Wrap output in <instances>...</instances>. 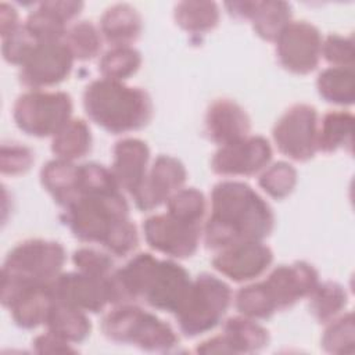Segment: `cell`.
Here are the masks:
<instances>
[{"label": "cell", "instance_id": "cell-1", "mask_svg": "<svg viewBox=\"0 0 355 355\" xmlns=\"http://www.w3.org/2000/svg\"><path fill=\"white\" fill-rule=\"evenodd\" d=\"M275 227L269 204L247 183L223 180L211 191V214L204 225L207 248L220 251L244 241H262Z\"/></svg>", "mask_w": 355, "mask_h": 355}, {"label": "cell", "instance_id": "cell-2", "mask_svg": "<svg viewBox=\"0 0 355 355\" xmlns=\"http://www.w3.org/2000/svg\"><path fill=\"white\" fill-rule=\"evenodd\" d=\"M61 218L78 240L101 244L115 257H126L139 245L122 190L83 194L64 208Z\"/></svg>", "mask_w": 355, "mask_h": 355}, {"label": "cell", "instance_id": "cell-3", "mask_svg": "<svg viewBox=\"0 0 355 355\" xmlns=\"http://www.w3.org/2000/svg\"><path fill=\"white\" fill-rule=\"evenodd\" d=\"M83 108L96 125L112 135L147 126L154 112L151 97L144 89L104 78L86 86Z\"/></svg>", "mask_w": 355, "mask_h": 355}, {"label": "cell", "instance_id": "cell-4", "mask_svg": "<svg viewBox=\"0 0 355 355\" xmlns=\"http://www.w3.org/2000/svg\"><path fill=\"white\" fill-rule=\"evenodd\" d=\"M64 262L65 250L57 241L29 239L18 243L10 250L1 268L3 306L22 288L51 283L61 273Z\"/></svg>", "mask_w": 355, "mask_h": 355}, {"label": "cell", "instance_id": "cell-5", "mask_svg": "<svg viewBox=\"0 0 355 355\" xmlns=\"http://www.w3.org/2000/svg\"><path fill=\"white\" fill-rule=\"evenodd\" d=\"M101 331L110 341L150 352H168L179 343L169 323L135 304L114 305L101 320Z\"/></svg>", "mask_w": 355, "mask_h": 355}, {"label": "cell", "instance_id": "cell-6", "mask_svg": "<svg viewBox=\"0 0 355 355\" xmlns=\"http://www.w3.org/2000/svg\"><path fill=\"white\" fill-rule=\"evenodd\" d=\"M232 298V290L222 279L209 273L198 275L175 313L180 331L197 337L214 330L226 315Z\"/></svg>", "mask_w": 355, "mask_h": 355}, {"label": "cell", "instance_id": "cell-7", "mask_svg": "<svg viewBox=\"0 0 355 355\" xmlns=\"http://www.w3.org/2000/svg\"><path fill=\"white\" fill-rule=\"evenodd\" d=\"M72 110V98L65 92L29 90L15 100L12 118L24 133L49 137L71 119Z\"/></svg>", "mask_w": 355, "mask_h": 355}, {"label": "cell", "instance_id": "cell-8", "mask_svg": "<svg viewBox=\"0 0 355 355\" xmlns=\"http://www.w3.org/2000/svg\"><path fill=\"white\" fill-rule=\"evenodd\" d=\"M318 111L309 104L291 105L275 123L277 150L293 161L305 162L318 151Z\"/></svg>", "mask_w": 355, "mask_h": 355}, {"label": "cell", "instance_id": "cell-9", "mask_svg": "<svg viewBox=\"0 0 355 355\" xmlns=\"http://www.w3.org/2000/svg\"><path fill=\"white\" fill-rule=\"evenodd\" d=\"M322 35L306 21H291L276 39L279 64L291 73L306 75L316 69L322 57Z\"/></svg>", "mask_w": 355, "mask_h": 355}, {"label": "cell", "instance_id": "cell-10", "mask_svg": "<svg viewBox=\"0 0 355 355\" xmlns=\"http://www.w3.org/2000/svg\"><path fill=\"white\" fill-rule=\"evenodd\" d=\"M146 243L155 251L172 258H190L196 254L202 227L180 220L168 212L147 218L143 223Z\"/></svg>", "mask_w": 355, "mask_h": 355}, {"label": "cell", "instance_id": "cell-11", "mask_svg": "<svg viewBox=\"0 0 355 355\" xmlns=\"http://www.w3.org/2000/svg\"><path fill=\"white\" fill-rule=\"evenodd\" d=\"M73 61L64 40L37 43L19 67V80L31 90L58 85L69 76Z\"/></svg>", "mask_w": 355, "mask_h": 355}, {"label": "cell", "instance_id": "cell-12", "mask_svg": "<svg viewBox=\"0 0 355 355\" xmlns=\"http://www.w3.org/2000/svg\"><path fill=\"white\" fill-rule=\"evenodd\" d=\"M270 159V143L262 136H247L220 146L211 159V168L220 176H251L263 171Z\"/></svg>", "mask_w": 355, "mask_h": 355}, {"label": "cell", "instance_id": "cell-13", "mask_svg": "<svg viewBox=\"0 0 355 355\" xmlns=\"http://www.w3.org/2000/svg\"><path fill=\"white\" fill-rule=\"evenodd\" d=\"M50 288L55 302H61L83 312L97 313L110 304L108 276L98 277L82 272L60 273Z\"/></svg>", "mask_w": 355, "mask_h": 355}, {"label": "cell", "instance_id": "cell-14", "mask_svg": "<svg viewBox=\"0 0 355 355\" xmlns=\"http://www.w3.org/2000/svg\"><path fill=\"white\" fill-rule=\"evenodd\" d=\"M190 286V275L182 265L171 259H158L141 301L154 309L175 315L183 304Z\"/></svg>", "mask_w": 355, "mask_h": 355}, {"label": "cell", "instance_id": "cell-15", "mask_svg": "<svg viewBox=\"0 0 355 355\" xmlns=\"http://www.w3.org/2000/svg\"><path fill=\"white\" fill-rule=\"evenodd\" d=\"M187 179V171L182 161L171 155H158L150 166L140 190L133 196L136 207L143 211H153L180 189Z\"/></svg>", "mask_w": 355, "mask_h": 355}, {"label": "cell", "instance_id": "cell-16", "mask_svg": "<svg viewBox=\"0 0 355 355\" xmlns=\"http://www.w3.org/2000/svg\"><path fill=\"white\" fill-rule=\"evenodd\" d=\"M269 343V333L257 320L245 316L229 318L223 323L222 334L200 343L198 354H252L263 349Z\"/></svg>", "mask_w": 355, "mask_h": 355}, {"label": "cell", "instance_id": "cell-17", "mask_svg": "<svg viewBox=\"0 0 355 355\" xmlns=\"http://www.w3.org/2000/svg\"><path fill=\"white\" fill-rule=\"evenodd\" d=\"M273 261L272 250L262 241H244L220 250L212 266L222 276L236 282H250L261 276Z\"/></svg>", "mask_w": 355, "mask_h": 355}, {"label": "cell", "instance_id": "cell-18", "mask_svg": "<svg viewBox=\"0 0 355 355\" xmlns=\"http://www.w3.org/2000/svg\"><path fill=\"white\" fill-rule=\"evenodd\" d=\"M262 283L276 309L283 311L313 291L319 283V273L312 265L297 261L290 265L276 266Z\"/></svg>", "mask_w": 355, "mask_h": 355}, {"label": "cell", "instance_id": "cell-19", "mask_svg": "<svg viewBox=\"0 0 355 355\" xmlns=\"http://www.w3.org/2000/svg\"><path fill=\"white\" fill-rule=\"evenodd\" d=\"M150 161V148L146 141L135 137H126L115 143L112 148L111 173L121 190L132 197L140 190Z\"/></svg>", "mask_w": 355, "mask_h": 355}, {"label": "cell", "instance_id": "cell-20", "mask_svg": "<svg viewBox=\"0 0 355 355\" xmlns=\"http://www.w3.org/2000/svg\"><path fill=\"white\" fill-rule=\"evenodd\" d=\"M204 126L208 139L220 147L250 136L251 121L240 104L218 98L208 107Z\"/></svg>", "mask_w": 355, "mask_h": 355}, {"label": "cell", "instance_id": "cell-21", "mask_svg": "<svg viewBox=\"0 0 355 355\" xmlns=\"http://www.w3.org/2000/svg\"><path fill=\"white\" fill-rule=\"evenodd\" d=\"M54 302L55 300L49 283L22 288L6 308L10 309L12 320L18 327L29 330L44 324Z\"/></svg>", "mask_w": 355, "mask_h": 355}, {"label": "cell", "instance_id": "cell-22", "mask_svg": "<svg viewBox=\"0 0 355 355\" xmlns=\"http://www.w3.org/2000/svg\"><path fill=\"white\" fill-rule=\"evenodd\" d=\"M98 29L103 40L111 47L130 46L141 35V15L133 6L116 3L103 12Z\"/></svg>", "mask_w": 355, "mask_h": 355}, {"label": "cell", "instance_id": "cell-23", "mask_svg": "<svg viewBox=\"0 0 355 355\" xmlns=\"http://www.w3.org/2000/svg\"><path fill=\"white\" fill-rule=\"evenodd\" d=\"M40 182L53 200L62 208L79 197V165L65 159H51L40 171Z\"/></svg>", "mask_w": 355, "mask_h": 355}, {"label": "cell", "instance_id": "cell-24", "mask_svg": "<svg viewBox=\"0 0 355 355\" xmlns=\"http://www.w3.org/2000/svg\"><path fill=\"white\" fill-rule=\"evenodd\" d=\"M44 324L47 331L69 344L85 341L92 330V323L86 316V312L61 302L53 304Z\"/></svg>", "mask_w": 355, "mask_h": 355}, {"label": "cell", "instance_id": "cell-25", "mask_svg": "<svg viewBox=\"0 0 355 355\" xmlns=\"http://www.w3.org/2000/svg\"><path fill=\"white\" fill-rule=\"evenodd\" d=\"M354 116L348 111H329L318 125V151L330 154L340 148L352 153Z\"/></svg>", "mask_w": 355, "mask_h": 355}, {"label": "cell", "instance_id": "cell-26", "mask_svg": "<svg viewBox=\"0 0 355 355\" xmlns=\"http://www.w3.org/2000/svg\"><path fill=\"white\" fill-rule=\"evenodd\" d=\"M92 150V132L89 125L79 118H71L54 136L51 141L53 154L65 161L83 158Z\"/></svg>", "mask_w": 355, "mask_h": 355}, {"label": "cell", "instance_id": "cell-27", "mask_svg": "<svg viewBox=\"0 0 355 355\" xmlns=\"http://www.w3.org/2000/svg\"><path fill=\"white\" fill-rule=\"evenodd\" d=\"M291 6L280 0H255L250 17L255 33L268 42H276L282 31L291 22Z\"/></svg>", "mask_w": 355, "mask_h": 355}, {"label": "cell", "instance_id": "cell-28", "mask_svg": "<svg viewBox=\"0 0 355 355\" xmlns=\"http://www.w3.org/2000/svg\"><path fill=\"white\" fill-rule=\"evenodd\" d=\"M316 87L324 101L343 107L352 105L355 100L354 68L329 67L323 69L316 79Z\"/></svg>", "mask_w": 355, "mask_h": 355}, {"label": "cell", "instance_id": "cell-29", "mask_svg": "<svg viewBox=\"0 0 355 355\" xmlns=\"http://www.w3.org/2000/svg\"><path fill=\"white\" fill-rule=\"evenodd\" d=\"M219 7L215 1H180L175 6V22L186 32L201 35L219 24Z\"/></svg>", "mask_w": 355, "mask_h": 355}, {"label": "cell", "instance_id": "cell-30", "mask_svg": "<svg viewBox=\"0 0 355 355\" xmlns=\"http://www.w3.org/2000/svg\"><path fill=\"white\" fill-rule=\"evenodd\" d=\"M308 297L311 313L323 324L340 316L348 304L347 291L336 282H319Z\"/></svg>", "mask_w": 355, "mask_h": 355}, {"label": "cell", "instance_id": "cell-31", "mask_svg": "<svg viewBox=\"0 0 355 355\" xmlns=\"http://www.w3.org/2000/svg\"><path fill=\"white\" fill-rule=\"evenodd\" d=\"M141 65V54L132 46L111 47L98 61V71L104 79L123 82L135 75Z\"/></svg>", "mask_w": 355, "mask_h": 355}, {"label": "cell", "instance_id": "cell-32", "mask_svg": "<svg viewBox=\"0 0 355 355\" xmlns=\"http://www.w3.org/2000/svg\"><path fill=\"white\" fill-rule=\"evenodd\" d=\"M64 43L75 60L89 61L100 54L103 36L100 29L90 21H78L68 26Z\"/></svg>", "mask_w": 355, "mask_h": 355}, {"label": "cell", "instance_id": "cell-33", "mask_svg": "<svg viewBox=\"0 0 355 355\" xmlns=\"http://www.w3.org/2000/svg\"><path fill=\"white\" fill-rule=\"evenodd\" d=\"M234 306L240 315L254 320L269 319L277 312L262 282L241 287L234 295Z\"/></svg>", "mask_w": 355, "mask_h": 355}, {"label": "cell", "instance_id": "cell-34", "mask_svg": "<svg viewBox=\"0 0 355 355\" xmlns=\"http://www.w3.org/2000/svg\"><path fill=\"white\" fill-rule=\"evenodd\" d=\"M166 209L169 215L180 220L202 226V219L207 211V200L200 190L186 187L178 190L166 201Z\"/></svg>", "mask_w": 355, "mask_h": 355}, {"label": "cell", "instance_id": "cell-35", "mask_svg": "<svg viewBox=\"0 0 355 355\" xmlns=\"http://www.w3.org/2000/svg\"><path fill=\"white\" fill-rule=\"evenodd\" d=\"M297 169L284 161L268 165L258 178L259 187L272 198L282 200L290 196L297 184Z\"/></svg>", "mask_w": 355, "mask_h": 355}, {"label": "cell", "instance_id": "cell-36", "mask_svg": "<svg viewBox=\"0 0 355 355\" xmlns=\"http://www.w3.org/2000/svg\"><path fill=\"white\" fill-rule=\"evenodd\" d=\"M322 347L329 354H354L355 326L352 312L337 316L327 323L322 337Z\"/></svg>", "mask_w": 355, "mask_h": 355}, {"label": "cell", "instance_id": "cell-37", "mask_svg": "<svg viewBox=\"0 0 355 355\" xmlns=\"http://www.w3.org/2000/svg\"><path fill=\"white\" fill-rule=\"evenodd\" d=\"M24 25L39 43L64 40L68 29L67 22L43 8L40 4L26 17Z\"/></svg>", "mask_w": 355, "mask_h": 355}, {"label": "cell", "instance_id": "cell-38", "mask_svg": "<svg viewBox=\"0 0 355 355\" xmlns=\"http://www.w3.org/2000/svg\"><path fill=\"white\" fill-rule=\"evenodd\" d=\"M75 268L86 275L107 277L114 272V261L110 254L94 248L82 247L72 254Z\"/></svg>", "mask_w": 355, "mask_h": 355}, {"label": "cell", "instance_id": "cell-39", "mask_svg": "<svg viewBox=\"0 0 355 355\" xmlns=\"http://www.w3.org/2000/svg\"><path fill=\"white\" fill-rule=\"evenodd\" d=\"M37 43L22 24L12 33L3 37L1 53L7 62L21 67Z\"/></svg>", "mask_w": 355, "mask_h": 355}, {"label": "cell", "instance_id": "cell-40", "mask_svg": "<svg viewBox=\"0 0 355 355\" xmlns=\"http://www.w3.org/2000/svg\"><path fill=\"white\" fill-rule=\"evenodd\" d=\"M322 57L338 68H354V40L349 36L331 33L322 42Z\"/></svg>", "mask_w": 355, "mask_h": 355}, {"label": "cell", "instance_id": "cell-41", "mask_svg": "<svg viewBox=\"0 0 355 355\" xmlns=\"http://www.w3.org/2000/svg\"><path fill=\"white\" fill-rule=\"evenodd\" d=\"M35 161L33 151L19 143H3L0 154V169L3 175H21L31 169Z\"/></svg>", "mask_w": 355, "mask_h": 355}, {"label": "cell", "instance_id": "cell-42", "mask_svg": "<svg viewBox=\"0 0 355 355\" xmlns=\"http://www.w3.org/2000/svg\"><path fill=\"white\" fill-rule=\"evenodd\" d=\"M72 345L73 344L64 341L62 338L54 336L50 331L37 336L32 341V347H33L35 352H37V354H69V352L75 354V352H78V349L73 348Z\"/></svg>", "mask_w": 355, "mask_h": 355}, {"label": "cell", "instance_id": "cell-43", "mask_svg": "<svg viewBox=\"0 0 355 355\" xmlns=\"http://www.w3.org/2000/svg\"><path fill=\"white\" fill-rule=\"evenodd\" d=\"M43 8L49 10L58 18H61L64 22L68 24V21L73 19L83 8L82 1L76 0H51V1H42L39 3Z\"/></svg>", "mask_w": 355, "mask_h": 355}, {"label": "cell", "instance_id": "cell-44", "mask_svg": "<svg viewBox=\"0 0 355 355\" xmlns=\"http://www.w3.org/2000/svg\"><path fill=\"white\" fill-rule=\"evenodd\" d=\"M21 24L18 22V11L8 3L0 4V32L1 39L12 33Z\"/></svg>", "mask_w": 355, "mask_h": 355}, {"label": "cell", "instance_id": "cell-45", "mask_svg": "<svg viewBox=\"0 0 355 355\" xmlns=\"http://www.w3.org/2000/svg\"><path fill=\"white\" fill-rule=\"evenodd\" d=\"M255 1H227L225 7L227 12L237 19H250Z\"/></svg>", "mask_w": 355, "mask_h": 355}]
</instances>
